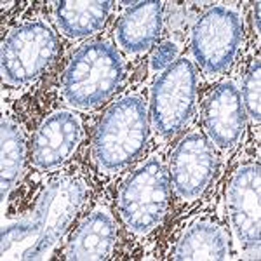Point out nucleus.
I'll return each instance as SVG.
<instances>
[{
  "mask_svg": "<svg viewBox=\"0 0 261 261\" xmlns=\"http://www.w3.org/2000/svg\"><path fill=\"white\" fill-rule=\"evenodd\" d=\"M86 193L84 181L71 176L49 183L33 211L16 225L2 230V258H47L82 207Z\"/></svg>",
  "mask_w": 261,
  "mask_h": 261,
  "instance_id": "obj_1",
  "label": "nucleus"
},
{
  "mask_svg": "<svg viewBox=\"0 0 261 261\" xmlns=\"http://www.w3.org/2000/svg\"><path fill=\"white\" fill-rule=\"evenodd\" d=\"M148 112L140 98H124L113 103L103 119L92 141V151L103 171L115 172L127 167L148 140Z\"/></svg>",
  "mask_w": 261,
  "mask_h": 261,
  "instance_id": "obj_2",
  "label": "nucleus"
},
{
  "mask_svg": "<svg viewBox=\"0 0 261 261\" xmlns=\"http://www.w3.org/2000/svg\"><path fill=\"white\" fill-rule=\"evenodd\" d=\"M204 122L209 140L220 148H231L246 129V110L237 86L225 82L211 92L204 107Z\"/></svg>",
  "mask_w": 261,
  "mask_h": 261,
  "instance_id": "obj_11",
  "label": "nucleus"
},
{
  "mask_svg": "<svg viewBox=\"0 0 261 261\" xmlns=\"http://www.w3.org/2000/svg\"><path fill=\"white\" fill-rule=\"evenodd\" d=\"M81 138V122L73 113L56 112L49 115L33 138V166L44 171L60 167L73 155Z\"/></svg>",
  "mask_w": 261,
  "mask_h": 261,
  "instance_id": "obj_10",
  "label": "nucleus"
},
{
  "mask_svg": "<svg viewBox=\"0 0 261 261\" xmlns=\"http://www.w3.org/2000/svg\"><path fill=\"white\" fill-rule=\"evenodd\" d=\"M112 9V2H60L56 7V21L61 32L73 39L89 37L105 27Z\"/></svg>",
  "mask_w": 261,
  "mask_h": 261,
  "instance_id": "obj_15",
  "label": "nucleus"
},
{
  "mask_svg": "<svg viewBox=\"0 0 261 261\" xmlns=\"http://www.w3.org/2000/svg\"><path fill=\"white\" fill-rule=\"evenodd\" d=\"M259 2L254 4V27H256V32H259Z\"/></svg>",
  "mask_w": 261,
  "mask_h": 261,
  "instance_id": "obj_19",
  "label": "nucleus"
},
{
  "mask_svg": "<svg viewBox=\"0 0 261 261\" xmlns=\"http://www.w3.org/2000/svg\"><path fill=\"white\" fill-rule=\"evenodd\" d=\"M242 23L237 12L213 7L197 19L192 32V53L205 73L218 75L228 70L239 53Z\"/></svg>",
  "mask_w": 261,
  "mask_h": 261,
  "instance_id": "obj_7",
  "label": "nucleus"
},
{
  "mask_svg": "<svg viewBox=\"0 0 261 261\" xmlns=\"http://www.w3.org/2000/svg\"><path fill=\"white\" fill-rule=\"evenodd\" d=\"M162 30V4L138 2L124 12L117 27V40L129 53L151 47Z\"/></svg>",
  "mask_w": 261,
  "mask_h": 261,
  "instance_id": "obj_12",
  "label": "nucleus"
},
{
  "mask_svg": "<svg viewBox=\"0 0 261 261\" xmlns=\"http://www.w3.org/2000/svg\"><path fill=\"white\" fill-rule=\"evenodd\" d=\"M216 171V153L205 134L192 133L183 138L171 157V181L181 199L200 197Z\"/></svg>",
  "mask_w": 261,
  "mask_h": 261,
  "instance_id": "obj_9",
  "label": "nucleus"
},
{
  "mask_svg": "<svg viewBox=\"0 0 261 261\" xmlns=\"http://www.w3.org/2000/svg\"><path fill=\"white\" fill-rule=\"evenodd\" d=\"M58 54V39L42 21L14 28L2 45V79L12 86L35 81Z\"/></svg>",
  "mask_w": 261,
  "mask_h": 261,
  "instance_id": "obj_5",
  "label": "nucleus"
},
{
  "mask_svg": "<svg viewBox=\"0 0 261 261\" xmlns=\"http://www.w3.org/2000/svg\"><path fill=\"white\" fill-rule=\"evenodd\" d=\"M115 223L107 213L96 211L73 233L68 244V259H105L110 256L115 244Z\"/></svg>",
  "mask_w": 261,
  "mask_h": 261,
  "instance_id": "obj_13",
  "label": "nucleus"
},
{
  "mask_svg": "<svg viewBox=\"0 0 261 261\" xmlns=\"http://www.w3.org/2000/svg\"><path fill=\"white\" fill-rule=\"evenodd\" d=\"M176 54H178V47L172 42H166L161 47L155 50L153 58H151V68L153 70H162L166 66H169L174 61Z\"/></svg>",
  "mask_w": 261,
  "mask_h": 261,
  "instance_id": "obj_18",
  "label": "nucleus"
},
{
  "mask_svg": "<svg viewBox=\"0 0 261 261\" xmlns=\"http://www.w3.org/2000/svg\"><path fill=\"white\" fill-rule=\"evenodd\" d=\"M124 75L115 49L103 42H91L75 53L61 81L63 98L75 108H94L107 101Z\"/></svg>",
  "mask_w": 261,
  "mask_h": 261,
  "instance_id": "obj_3",
  "label": "nucleus"
},
{
  "mask_svg": "<svg viewBox=\"0 0 261 261\" xmlns=\"http://www.w3.org/2000/svg\"><path fill=\"white\" fill-rule=\"evenodd\" d=\"M242 103L244 110L249 113L254 122H259L261 117V68L259 61L254 60L251 63L242 84Z\"/></svg>",
  "mask_w": 261,
  "mask_h": 261,
  "instance_id": "obj_17",
  "label": "nucleus"
},
{
  "mask_svg": "<svg viewBox=\"0 0 261 261\" xmlns=\"http://www.w3.org/2000/svg\"><path fill=\"white\" fill-rule=\"evenodd\" d=\"M169 199V179L164 164L151 157L122 183L119 211L125 226L138 235L148 233L162 221Z\"/></svg>",
  "mask_w": 261,
  "mask_h": 261,
  "instance_id": "obj_4",
  "label": "nucleus"
},
{
  "mask_svg": "<svg viewBox=\"0 0 261 261\" xmlns=\"http://www.w3.org/2000/svg\"><path fill=\"white\" fill-rule=\"evenodd\" d=\"M230 246L220 226L211 223H195L181 235L172 252L174 259H226Z\"/></svg>",
  "mask_w": 261,
  "mask_h": 261,
  "instance_id": "obj_14",
  "label": "nucleus"
},
{
  "mask_svg": "<svg viewBox=\"0 0 261 261\" xmlns=\"http://www.w3.org/2000/svg\"><path fill=\"white\" fill-rule=\"evenodd\" d=\"M197 70L187 58L172 61L159 75L151 91V120L162 136H172L190 120L195 110Z\"/></svg>",
  "mask_w": 261,
  "mask_h": 261,
  "instance_id": "obj_6",
  "label": "nucleus"
},
{
  "mask_svg": "<svg viewBox=\"0 0 261 261\" xmlns=\"http://www.w3.org/2000/svg\"><path fill=\"white\" fill-rule=\"evenodd\" d=\"M2 200L14 188L24 162V140L21 129L12 120L2 119Z\"/></svg>",
  "mask_w": 261,
  "mask_h": 261,
  "instance_id": "obj_16",
  "label": "nucleus"
},
{
  "mask_svg": "<svg viewBox=\"0 0 261 261\" xmlns=\"http://www.w3.org/2000/svg\"><path fill=\"white\" fill-rule=\"evenodd\" d=\"M259 179L258 164H247L233 174L230 181L226 202L231 230L239 244L251 252L249 258H259L261 221H259Z\"/></svg>",
  "mask_w": 261,
  "mask_h": 261,
  "instance_id": "obj_8",
  "label": "nucleus"
}]
</instances>
